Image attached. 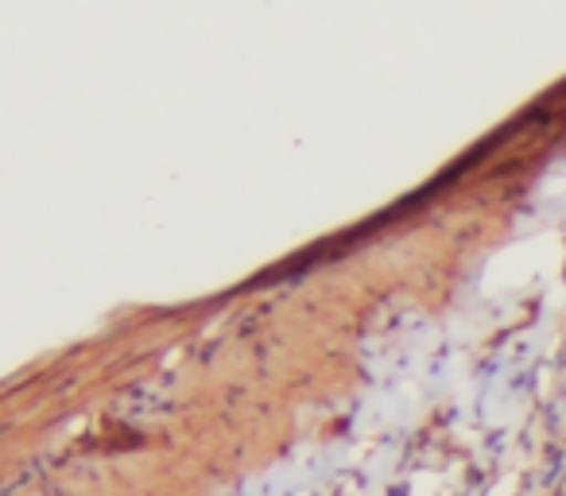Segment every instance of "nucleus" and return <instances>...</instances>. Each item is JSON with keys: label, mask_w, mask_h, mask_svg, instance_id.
<instances>
[{"label": "nucleus", "mask_w": 566, "mask_h": 496, "mask_svg": "<svg viewBox=\"0 0 566 496\" xmlns=\"http://www.w3.org/2000/svg\"><path fill=\"white\" fill-rule=\"evenodd\" d=\"M555 403H558V411L566 415V361L558 365V372H555Z\"/></svg>", "instance_id": "1"}]
</instances>
